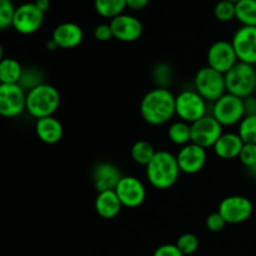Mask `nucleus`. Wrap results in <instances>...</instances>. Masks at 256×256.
Segmentation results:
<instances>
[{
	"label": "nucleus",
	"mask_w": 256,
	"mask_h": 256,
	"mask_svg": "<svg viewBox=\"0 0 256 256\" xmlns=\"http://www.w3.org/2000/svg\"><path fill=\"white\" fill-rule=\"evenodd\" d=\"M139 110L142 120L149 125L168 124L175 116V95L172 90L155 86L142 96Z\"/></svg>",
	"instance_id": "f257e3e1"
},
{
	"label": "nucleus",
	"mask_w": 256,
	"mask_h": 256,
	"mask_svg": "<svg viewBox=\"0 0 256 256\" xmlns=\"http://www.w3.org/2000/svg\"><path fill=\"white\" fill-rule=\"evenodd\" d=\"M180 172L176 155L166 150H159L154 158L145 166V175L152 188L159 190H166L174 186L179 180Z\"/></svg>",
	"instance_id": "f03ea898"
},
{
	"label": "nucleus",
	"mask_w": 256,
	"mask_h": 256,
	"mask_svg": "<svg viewBox=\"0 0 256 256\" xmlns=\"http://www.w3.org/2000/svg\"><path fill=\"white\" fill-rule=\"evenodd\" d=\"M60 92L52 85L44 84L34 88L26 92V106L25 110L35 119L54 116L60 106Z\"/></svg>",
	"instance_id": "7ed1b4c3"
},
{
	"label": "nucleus",
	"mask_w": 256,
	"mask_h": 256,
	"mask_svg": "<svg viewBox=\"0 0 256 256\" xmlns=\"http://www.w3.org/2000/svg\"><path fill=\"white\" fill-rule=\"evenodd\" d=\"M225 76L226 92L235 95L240 99L255 94L256 84V68L246 62H238Z\"/></svg>",
	"instance_id": "20e7f679"
},
{
	"label": "nucleus",
	"mask_w": 256,
	"mask_h": 256,
	"mask_svg": "<svg viewBox=\"0 0 256 256\" xmlns=\"http://www.w3.org/2000/svg\"><path fill=\"white\" fill-rule=\"evenodd\" d=\"M194 89L202 99L212 104L226 92L224 74L208 65L200 68L194 76Z\"/></svg>",
	"instance_id": "39448f33"
},
{
	"label": "nucleus",
	"mask_w": 256,
	"mask_h": 256,
	"mask_svg": "<svg viewBox=\"0 0 256 256\" xmlns=\"http://www.w3.org/2000/svg\"><path fill=\"white\" fill-rule=\"evenodd\" d=\"M175 115L192 125L208 115V102L202 99L195 89L182 90L175 95Z\"/></svg>",
	"instance_id": "423d86ee"
},
{
	"label": "nucleus",
	"mask_w": 256,
	"mask_h": 256,
	"mask_svg": "<svg viewBox=\"0 0 256 256\" xmlns=\"http://www.w3.org/2000/svg\"><path fill=\"white\" fill-rule=\"evenodd\" d=\"M212 115L222 128L239 125L245 116L244 100L225 92L220 99L212 102Z\"/></svg>",
	"instance_id": "0eeeda50"
},
{
	"label": "nucleus",
	"mask_w": 256,
	"mask_h": 256,
	"mask_svg": "<svg viewBox=\"0 0 256 256\" xmlns=\"http://www.w3.org/2000/svg\"><path fill=\"white\" fill-rule=\"evenodd\" d=\"M218 212L226 224H242L248 222L254 212L252 200L242 195H230L220 202Z\"/></svg>",
	"instance_id": "6e6552de"
},
{
	"label": "nucleus",
	"mask_w": 256,
	"mask_h": 256,
	"mask_svg": "<svg viewBox=\"0 0 256 256\" xmlns=\"http://www.w3.org/2000/svg\"><path fill=\"white\" fill-rule=\"evenodd\" d=\"M45 14L32 2H22L15 8L12 28L19 34L32 35L36 32L44 22Z\"/></svg>",
	"instance_id": "1a4fd4ad"
},
{
	"label": "nucleus",
	"mask_w": 256,
	"mask_h": 256,
	"mask_svg": "<svg viewBox=\"0 0 256 256\" xmlns=\"http://www.w3.org/2000/svg\"><path fill=\"white\" fill-rule=\"evenodd\" d=\"M122 208L135 209L142 205L146 199V188L144 182L132 175H124L115 188Z\"/></svg>",
	"instance_id": "9d476101"
},
{
	"label": "nucleus",
	"mask_w": 256,
	"mask_h": 256,
	"mask_svg": "<svg viewBox=\"0 0 256 256\" xmlns=\"http://www.w3.org/2000/svg\"><path fill=\"white\" fill-rule=\"evenodd\" d=\"M222 132L224 128L212 114H208L192 124V142L208 150L214 146Z\"/></svg>",
	"instance_id": "9b49d317"
},
{
	"label": "nucleus",
	"mask_w": 256,
	"mask_h": 256,
	"mask_svg": "<svg viewBox=\"0 0 256 256\" xmlns=\"http://www.w3.org/2000/svg\"><path fill=\"white\" fill-rule=\"evenodd\" d=\"M239 62L232 42L218 40L212 42L208 49L206 62L208 66L222 74H226L236 62Z\"/></svg>",
	"instance_id": "f8f14e48"
},
{
	"label": "nucleus",
	"mask_w": 256,
	"mask_h": 256,
	"mask_svg": "<svg viewBox=\"0 0 256 256\" xmlns=\"http://www.w3.org/2000/svg\"><path fill=\"white\" fill-rule=\"evenodd\" d=\"M26 106V92L18 84H0V116H19Z\"/></svg>",
	"instance_id": "ddd939ff"
},
{
	"label": "nucleus",
	"mask_w": 256,
	"mask_h": 256,
	"mask_svg": "<svg viewBox=\"0 0 256 256\" xmlns=\"http://www.w3.org/2000/svg\"><path fill=\"white\" fill-rule=\"evenodd\" d=\"M230 42L239 62L256 66V26H240Z\"/></svg>",
	"instance_id": "4468645a"
},
{
	"label": "nucleus",
	"mask_w": 256,
	"mask_h": 256,
	"mask_svg": "<svg viewBox=\"0 0 256 256\" xmlns=\"http://www.w3.org/2000/svg\"><path fill=\"white\" fill-rule=\"evenodd\" d=\"M180 172L188 175H194L202 172L208 162L206 149L189 142L179 149L176 154Z\"/></svg>",
	"instance_id": "2eb2a0df"
},
{
	"label": "nucleus",
	"mask_w": 256,
	"mask_h": 256,
	"mask_svg": "<svg viewBox=\"0 0 256 256\" xmlns=\"http://www.w3.org/2000/svg\"><path fill=\"white\" fill-rule=\"evenodd\" d=\"M109 24L112 28V38L122 42H136L140 39L144 30L142 22L136 16L125 12L110 20Z\"/></svg>",
	"instance_id": "dca6fc26"
},
{
	"label": "nucleus",
	"mask_w": 256,
	"mask_h": 256,
	"mask_svg": "<svg viewBox=\"0 0 256 256\" xmlns=\"http://www.w3.org/2000/svg\"><path fill=\"white\" fill-rule=\"evenodd\" d=\"M122 176V170L110 162H98L92 172V184L98 192L115 190Z\"/></svg>",
	"instance_id": "f3484780"
},
{
	"label": "nucleus",
	"mask_w": 256,
	"mask_h": 256,
	"mask_svg": "<svg viewBox=\"0 0 256 256\" xmlns=\"http://www.w3.org/2000/svg\"><path fill=\"white\" fill-rule=\"evenodd\" d=\"M52 39L56 42L59 49H74L84 40V32L76 22H65L55 28Z\"/></svg>",
	"instance_id": "a211bd4d"
},
{
	"label": "nucleus",
	"mask_w": 256,
	"mask_h": 256,
	"mask_svg": "<svg viewBox=\"0 0 256 256\" xmlns=\"http://www.w3.org/2000/svg\"><path fill=\"white\" fill-rule=\"evenodd\" d=\"M35 132L40 142L48 145H54L62 139L64 128L59 119H56L55 116H46L36 120Z\"/></svg>",
	"instance_id": "6ab92c4d"
},
{
	"label": "nucleus",
	"mask_w": 256,
	"mask_h": 256,
	"mask_svg": "<svg viewBox=\"0 0 256 256\" xmlns=\"http://www.w3.org/2000/svg\"><path fill=\"white\" fill-rule=\"evenodd\" d=\"M242 146H244V142L239 136V134L230 132H222V136L212 146V150L219 159L232 160L239 158Z\"/></svg>",
	"instance_id": "aec40b11"
},
{
	"label": "nucleus",
	"mask_w": 256,
	"mask_h": 256,
	"mask_svg": "<svg viewBox=\"0 0 256 256\" xmlns=\"http://www.w3.org/2000/svg\"><path fill=\"white\" fill-rule=\"evenodd\" d=\"M94 209L100 218L109 220L114 219L120 214L122 205L115 190H106L98 192L94 202Z\"/></svg>",
	"instance_id": "412c9836"
},
{
	"label": "nucleus",
	"mask_w": 256,
	"mask_h": 256,
	"mask_svg": "<svg viewBox=\"0 0 256 256\" xmlns=\"http://www.w3.org/2000/svg\"><path fill=\"white\" fill-rule=\"evenodd\" d=\"M168 138L176 146L182 148L189 144L192 142V125L180 119L172 122L168 128Z\"/></svg>",
	"instance_id": "4be33fe9"
},
{
	"label": "nucleus",
	"mask_w": 256,
	"mask_h": 256,
	"mask_svg": "<svg viewBox=\"0 0 256 256\" xmlns=\"http://www.w3.org/2000/svg\"><path fill=\"white\" fill-rule=\"evenodd\" d=\"M24 68L14 58H4L0 62V84H18Z\"/></svg>",
	"instance_id": "5701e85b"
},
{
	"label": "nucleus",
	"mask_w": 256,
	"mask_h": 256,
	"mask_svg": "<svg viewBox=\"0 0 256 256\" xmlns=\"http://www.w3.org/2000/svg\"><path fill=\"white\" fill-rule=\"evenodd\" d=\"M235 19L242 26H256V0H239L235 2Z\"/></svg>",
	"instance_id": "b1692460"
},
{
	"label": "nucleus",
	"mask_w": 256,
	"mask_h": 256,
	"mask_svg": "<svg viewBox=\"0 0 256 256\" xmlns=\"http://www.w3.org/2000/svg\"><path fill=\"white\" fill-rule=\"evenodd\" d=\"M94 9L105 19H114L126 9V0H94Z\"/></svg>",
	"instance_id": "393cba45"
},
{
	"label": "nucleus",
	"mask_w": 256,
	"mask_h": 256,
	"mask_svg": "<svg viewBox=\"0 0 256 256\" xmlns=\"http://www.w3.org/2000/svg\"><path fill=\"white\" fill-rule=\"evenodd\" d=\"M155 152H156V150L154 149L152 142H146V140H138L132 144V149H130V156L134 160V162L146 166L150 160L154 158Z\"/></svg>",
	"instance_id": "a878e982"
},
{
	"label": "nucleus",
	"mask_w": 256,
	"mask_h": 256,
	"mask_svg": "<svg viewBox=\"0 0 256 256\" xmlns=\"http://www.w3.org/2000/svg\"><path fill=\"white\" fill-rule=\"evenodd\" d=\"M44 72H42L39 68L26 66L22 69V76H20L18 85H19L25 92H30V90L34 89V88L44 84Z\"/></svg>",
	"instance_id": "bb28decb"
},
{
	"label": "nucleus",
	"mask_w": 256,
	"mask_h": 256,
	"mask_svg": "<svg viewBox=\"0 0 256 256\" xmlns=\"http://www.w3.org/2000/svg\"><path fill=\"white\" fill-rule=\"evenodd\" d=\"M152 79H154L156 88L169 89L172 80H174V72H172V66L169 64H166V62H159L152 69Z\"/></svg>",
	"instance_id": "cd10ccee"
},
{
	"label": "nucleus",
	"mask_w": 256,
	"mask_h": 256,
	"mask_svg": "<svg viewBox=\"0 0 256 256\" xmlns=\"http://www.w3.org/2000/svg\"><path fill=\"white\" fill-rule=\"evenodd\" d=\"M236 132L245 144H256V115H245Z\"/></svg>",
	"instance_id": "c85d7f7f"
},
{
	"label": "nucleus",
	"mask_w": 256,
	"mask_h": 256,
	"mask_svg": "<svg viewBox=\"0 0 256 256\" xmlns=\"http://www.w3.org/2000/svg\"><path fill=\"white\" fill-rule=\"evenodd\" d=\"M175 245L179 248L184 256L192 255L199 249V238L192 232H184L178 238Z\"/></svg>",
	"instance_id": "c756f323"
},
{
	"label": "nucleus",
	"mask_w": 256,
	"mask_h": 256,
	"mask_svg": "<svg viewBox=\"0 0 256 256\" xmlns=\"http://www.w3.org/2000/svg\"><path fill=\"white\" fill-rule=\"evenodd\" d=\"M214 16L222 22H229L235 19V2L219 0L214 6Z\"/></svg>",
	"instance_id": "7c9ffc66"
},
{
	"label": "nucleus",
	"mask_w": 256,
	"mask_h": 256,
	"mask_svg": "<svg viewBox=\"0 0 256 256\" xmlns=\"http://www.w3.org/2000/svg\"><path fill=\"white\" fill-rule=\"evenodd\" d=\"M15 6L12 2L0 0V30H5L12 26Z\"/></svg>",
	"instance_id": "2f4dec72"
},
{
	"label": "nucleus",
	"mask_w": 256,
	"mask_h": 256,
	"mask_svg": "<svg viewBox=\"0 0 256 256\" xmlns=\"http://www.w3.org/2000/svg\"><path fill=\"white\" fill-rule=\"evenodd\" d=\"M238 159L246 169L254 166L256 164V144H245Z\"/></svg>",
	"instance_id": "473e14b6"
},
{
	"label": "nucleus",
	"mask_w": 256,
	"mask_h": 256,
	"mask_svg": "<svg viewBox=\"0 0 256 256\" xmlns=\"http://www.w3.org/2000/svg\"><path fill=\"white\" fill-rule=\"evenodd\" d=\"M226 225L228 224L224 220V218H222L218 212H212V214L208 215V218L205 219V226H206V229L212 232H222Z\"/></svg>",
	"instance_id": "72a5a7b5"
},
{
	"label": "nucleus",
	"mask_w": 256,
	"mask_h": 256,
	"mask_svg": "<svg viewBox=\"0 0 256 256\" xmlns=\"http://www.w3.org/2000/svg\"><path fill=\"white\" fill-rule=\"evenodd\" d=\"M94 38L98 40V42H109V40L114 39L112 38V28H110L109 22H102V24H99L95 26L94 29Z\"/></svg>",
	"instance_id": "f704fd0d"
},
{
	"label": "nucleus",
	"mask_w": 256,
	"mask_h": 256,
	"mask_svg": "<svg viewBox=\"0 0 256 256\" xmlns=\"http://www.w3.org/2000/svg\"><path fill=\"white\" fill-rule=\"evenodd\" d=\"M152 256H184L175 244H162L155 249Z\"/></svg>",
	"instance_id": "c9c22d12"
},
{
	"label": "nucleus",
	"mask_w": 256,
	"mask_h": 256,
	"mask_svg": "<svg viewBox=\"0 0 256 256\" xmlns=\"http://www.w3.org/2000/svg\"><path fill=\"white\" fill-rule=\"evenodd\" d=\"M242 100H244L245 115H256V94L250 95Z\"/></svg>",
	"instance_id": "e433bc0d"
},
{
	"label": "nucleus",
	"mask_w": 256,
	"mask_h": 256,
	"mask_svg": "<svg viewBox=\"0 0 256 256\" xmlns=\"http://www.w3.org/2000/svg\"><path fill=\"white\" fill-rule=\"evenodd\" d=\"M150 0H126V8L134 12H139L149 5Z\"/></svg>",
	"instance_id": "4c0bfd02"
},
{
	"label": "nucleus",
	"mask_w": 256,
	"mask_h": 256,
	"mask_svg": "<svg viewBox=\"0 0 256 256\" xmlns=\"http://www.w3.org/2000/svg\"><path fill=\"white\" fill-rule=\"evenodd\" d=\"M34 4L36 5V6L39 8V9L45 14V12L50 9V5H52V2H50V0H35Z\"/></svg>",
	"instance_id": "58836bf2"
},
{
	"label": "nucleus",
	"mask_w": 256,
	"mask_h": 256,
	"mask_svg": "<svg viewBox=\"0 0 256 256\" xmlns=\"http://www.w3.org/2000/svg\"><path fill=\"white\" fill-rule=\"evenodd\" d=\"M46 49H48V50H50V52H55V50L59 49V46H58L56 42H55L54 40L50 39L49 42H46Z\"/></svg>",
	"instance_id": "ea45409f"
},
{
	"label": "nucleus",
	"mask_w": 256,
	"mask_h": 256,
	"mask_svg": "<svg viewBox=\"0 0 256 256\" xmlns=\"http://www.w3.org/2000/svg\"><path fill=\"white\" fill-rule=\"evenodd\" d=\"M248 172H249V175L252 178V179L256 180V164L254 166L249 168V169H248Z\"/></svg>",
	"instance_id": "a19ab883"
},
{
	"label": "nucleus",
	"mask_w": 256,
	"mask_h": 256,
	"mask_svg": "<svg viewBox=\"0 0 256 256\" xmlns=\"http://www.w3.org/2000/svg\"><path fill=\"white\" fill-rule=\"evenodd\" d=\"M4 59V50H2V45L0 44V62Z\"/></svg>",
	"instance_id": "79ce46f5"
},
{
	"label": "nucleus",
	"mask_w": 256,
	"mask_h": 256,
	"mask_svg": "<svg viewBox=\"0 0 256 256\" xmlns=\"http://www.w3.org/2000/svg\"><path fill=\"white\" fill-rule=\"evenodd\" d=\"M228 2H238L239 0H228Z\"/></svg>",
	"instance_id": "37998d69"
},
{
	"label": "nucleus",
	"mask_w": 256,
	"mask_h": 256,
	"mask_svg": "<svg viewBox=\"0 0 256 256\" xmlns=\"http://www.w3.org/2000/svg\"><path fill=\"white\" fill-rule=\"evenodd\" d=\"M255 94H256V84H255Z\"/></svg>",
	"instance_id": "c03bdc74"
},
{
	"label": "nucleus",
	"mask_w": 256,
	"mask_h": 256,
	"mask_svg": "<svg viewBox=\"0 0 256 256\" xmlns=\"http://www.w3.org/2000/svg\"><path fill=\"white\" fill-rule=\"evenodd\" d=\"M9 2H14V0H9Z\"/></svg>",
	"instance_id": "a18cd8bd"
}]
</instances>
